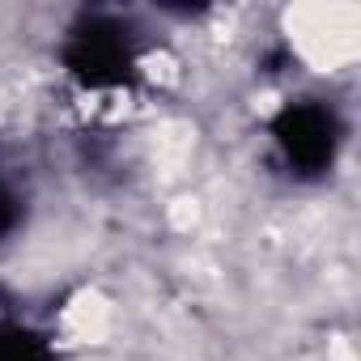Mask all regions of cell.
Wrapping results in <instances>:
<instances>
[{
    "label": "cell",
    "instance_id": "1",
    "mask_svg": "<svg viewBox=\"0 0 361 361\" xmlns=\"http://www.w3.org/2000/svg\"><path fill=\"white\" fill-rule=\"evenodd\" d=\"M357 26L361 13L353 5H298L285 9V39L289 51L306 73H348L357 64Z\"/></svg>",
    "mask_w": 361,
    "mask_h": 361
}]
</instances>
